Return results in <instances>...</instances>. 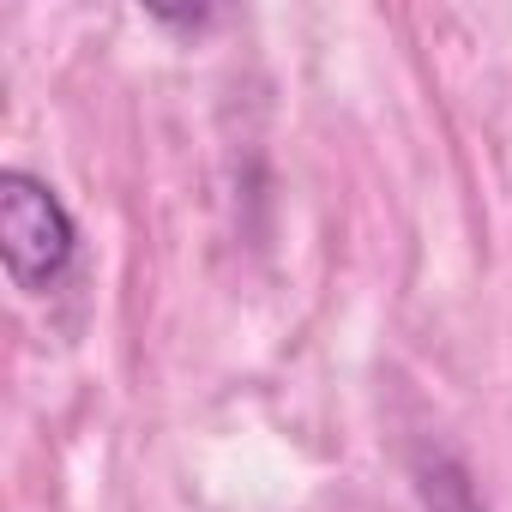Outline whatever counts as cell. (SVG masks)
Wrapping results in <instances>:
<instances>
[{"mask_svg": "<svg viewBox=\"0 0 512 512\" xmlns=\"http://www.w3.org/2000/svg\"><path fill=\"white\" fill-rule=\"evenodd\" d=\"M73 217L61 193L31 169H0V260L25 296H49L73 266Z\"/></svg>", "mask_w": 512, "mask_h": 512, "instance_id": "cell-1", "label": "cell"}, {"mask_svg": "<svg viewBox=\"0 0 512 512\" xmlns=\"http://www.w3.org/2000/svg\"><path fill=\"white\" fill-rule=\"evenodd\" d=\"M422 500H428V512H482L470 494V476L452 458H434V470L422 476Z\"/></svg>", "mask_w": 512, "mask_h": 512, "instance_id": "cell-2", "label": "cell"}]
</instances>
